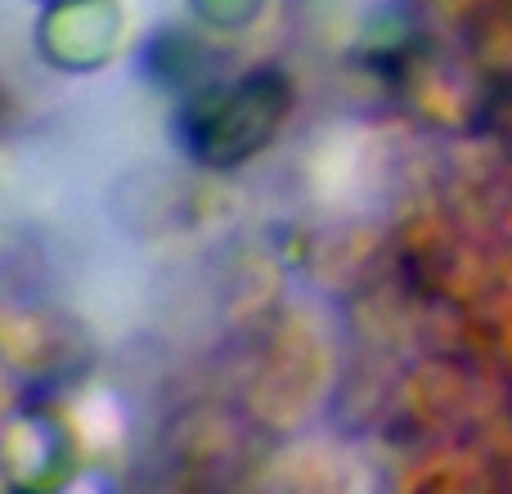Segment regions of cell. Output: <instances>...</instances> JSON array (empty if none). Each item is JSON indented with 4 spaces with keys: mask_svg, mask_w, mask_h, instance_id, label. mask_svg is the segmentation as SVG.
<instances>
[{
    "mask_svg": "<svg viewBox=\"0 0 512 494\" xmlns=\"http://www.w3.org/2000/svg\"><path fill=\"white\" fill-rule=\"evenodd\" d=\"M297 90L283 68H248L243 77L203 81L176 104V140L198 167L234 171L274 144L288 126Z\"/></svg>",
    "mask_w": 512,
    "mask_h": 494,
    "instance_id": "1",
    "label": "cell"
},
{
    "mask_svg": "<svg viewBox=\"0 0 512 494\" xmlns=\"http://www.w3.org/2000/svg\"><path fill=\"white\" fill-rule=\"evenodd\" d=\"M126 45V9L117 0H50L36 18V54L54 72H99Z\"/></svg>",
    "mask_w": 512,
    "mask_h": 494,
    "instance_id": "2",
    "label": "cell"
},
{
    "mask_svg": "<svg viewBox=\"0 0 512 494\" xmlns=\"http://www.w3.org/2000/svg\"><path fill=\"white\" fill-rule=\"evenodd\" d=\"M81 459V436L68 418L50 409H23L0 432V463L27 490H54L72 477Z\"/></svg>",
    "mask_w": 512,
    "mask_h": 494,
    "instance_id": "3",
    "label": "cell"
},
{
    "mask_svg": "<svg viewBox=\"0 0 512 494\" xmlns=\"http://www.w3.org/2000/svg\"><path fill=\"white\" fill-rule=\"evenodd\" d=\"M212 59L207 54V41H203V27H162L158 36H153L149 45H144V68H149L153 81H162L167 90H176V95H185V90L203 86L207 68L203 63Z\"/></svg>",
    "mask_w": 512,
    "mask_h": 494,
    "instance_id": "4",
    "label": "cell"
},
{
    "mask_svg": "<svg viewBox=\"0 0 512 494\" xmlns=\"http://www.w3.org/2000/svg\"><path fill=\"white\" fill-rule=\"evenodd\" d=\"M265 0H189V18H194L203 32H248L261 18Z\"/></svg>",
    "mask_w": 512,
    "mask_h": 494,
    "instance_id": "5",
    "label": "cell"
},
{
    "mask_svg": "<svg viewBox=\"0 0 512 494\" xmlns=\"http://www.w3.org/2000/svg\"><path fill=\"white\" fill-rule=\"evenodd\" d=\"M41 5H50V0H41Z\"/></svg>",
    "mask_w": 512,
    "mask_h": 494,
    "instance_id": "6",
    "label": "cell"
}]
</instances>
